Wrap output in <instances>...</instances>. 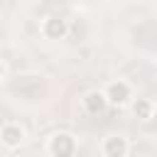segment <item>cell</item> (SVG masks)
Returning a JSON list of instances; mask_svg holds the SVG:
<instances>
[{
    "label": "cell",
    "instance_id": "6da1fadb",
    "mask_svg": "<svg viewBox=\"0 0 157 157\" xmlns=\"http://www.w3.org/2000/svg\"><path fill=\"white\" fill-rule=\"evenodd\" d=\"M47 152L54 157H71L76 152V140L69 132H54L47 142Z\"/></svg>",
    "mask_w": 157,
    "mask_h": 157
},
{
    "label": "cell",
    "instance_id": "7a4b0ae2",
    "mask_svg": "<svg viewBox=\"0 0 157 157\" xmlns=\"http://www.w3.org/2000/svg\"><path fill=\"white\" fill-rule=\"evenodd\" d=\"M103 96H105L108 105H125V103L132 98V88H130V83H128V81L118 78V81H110V83L105 86Z\"/></svg>",
    "mask_w": 157,
    "mask_h": 157
},
{
    "label": "cell",
    "instance_id": "3957f363",
    "mask_svg": "<svg viewBox=\"0 0 157 157\" xmlns=\"http://www.w3.org/2000/svg\"><path fill=\"white\" fill-rule=\"evenodd\" d=\"M25 142V128L17 123H5L0 128V145L7 150H17Z\"/></svg>",
    "mask_w": 157,
    "mask_h": 157
},
{
    "label": "cell",
    "instance_id": "277c9868",
    "mask_svg": "<svg viewBox=\"0 0 157 157\" xmlns=\"http://www.w3.org/2000/svg\"><path fill=\"white\" fill-rule=\"evenodd\" d=\"M66 32H69V22L59 15H52L42 22V34L47 39H61V37H66Z\"/></svg>",
    "mask_w": 157,
    "mask_h": 157
},
{
    "label": "cell",
    "instance_id": "5b68a950",
    "mask_svg": "<svg viewBox=\"0 0 157 157\" xmlns=\"http://www.w3.org/2000/svg\"><path fill=\"white\" fill-rule=\"evenodd\" d=\"M101 152L105 157H125L130 152V145L125 137H105L103 145H101Z\"/></svg>",
    "mask_w": 157,
    "mask_h": 157
},
{
    "label": "cell",
    "instance_id": "8992f818",
    "mask_svg": "<svg viewBox=\"0 0 157 157\" xmlns=\"http://www.w3.org/2000/svg\"><path fill=\"white\" fill-rule=\"evenodd\" d=\"M105 105H108V101H105L103 91H88L83 96V110L88 115H101L105 110Z\"/></svg>",
    "mask_w": 157,
    "mask_h": 157
},
{
    "label": "cell",
    "instance_id": "52a82bcc",
    "mask_svg": "<svg viewBox=\"0 0 157 157\" xmlns=\"http://www.w3.org/2000/svg\"><path fill=\"white\" fill-rule=\"evenodd\" d=\"M132 110H135V115H137L140 120H150L152 113H155V105H152L150 98H137V101L132 103Z\"/></svg>",
    "mask_w": 157,
    "mask_h": 157
},
{
    "label": "cell",
    "instance_id": "ba28073f",
    "mask_svg": "<svg viewBox=\"0 0 157 157\" xmlns=\"http://www.w3.org/2000/svg\"><path fill=\"white\" fill-rule=\"evenodd\" d=\"M5 76V64H2V59H0V78Z\"/></svg>",
    "mask_w": 157,
    "mask_h": 157
}]
</instances>
